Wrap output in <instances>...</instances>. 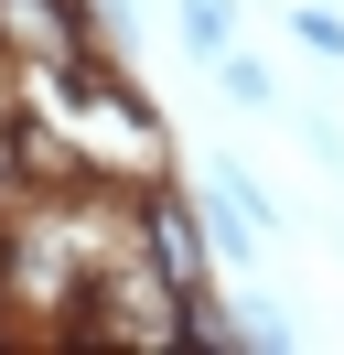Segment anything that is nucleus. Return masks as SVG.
I'll return each instance as SVG.
<instances>
[{
    "instance_id": "nucleus-1",
    "label": "nucleus",
    "mask_w": 344,
    "mask_h": 355,
    "mask_svg": "<svg viewBox=\"0 0 344 355\" xmlns=\"http://www.w3.org/2000/svg\"><path fill=\"white\" fill-rule=\"evenodd\" d=\"M301 44H312V54H344V22H334V11H301Z\"/></svg>"
}]
</instances>
